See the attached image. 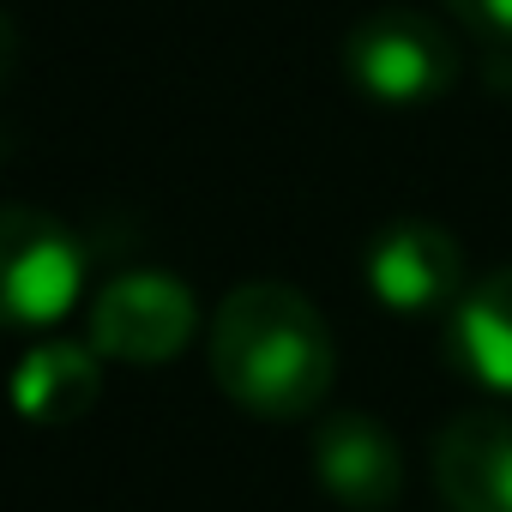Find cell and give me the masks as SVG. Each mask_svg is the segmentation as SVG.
<instances>
[{
    "instance_id": "ba28073f",
    "label": "cell",
    "mask_w": 512,
    "mask_h": 512,
    "mask_svg": "<svg viewBox=\"0 0 512 512\" xmlns=\"http://www.w3.org/2000/svg\"><path fill=\"white\" fill-rule=\"evenodd\" d=\"M446 362L470 386L512 398V266L458 296V308L446 314Z\"/></svg>"
},
{
    "instance_id": "30bf717a",
    "label": "cell",
    "mask_w": 512,
    "mask_h": 512,
    "mask_svg": "<svg viewBox=\"0 0 512 512\" xmlns=\"http://www.w3.org/2000/svg\"><path fill=\"white\" fill-rule=\"evenodd\" d=\"M446 13L476 37H494V43L512 37V0H446Z\"/></svg>"
},
{
    "instance_id": "3957f363",
    "label": "cell",
    "mask_w": 512,
    "mask_h": 512,
    "mask_svg": "<svg viewBox=\"0 0 512 512\" xmlns=\"http://www.w3.org/2000/svg\"><path fill=\"white\" fill-rule=\"evenodd\" d=\"M85 290V247L43 205H0V326L43 332Z\"/></svg>"
},
{
    "instance_id": "8992f818",
    "label": "cell",
    "mask_w": 512,
    "mask_h": 512,
    "mask_svg": "<svg viewBox=\"0 0 512 512\" xmlns=\"http://www.w3.org/2000/svg\"><path fill=\"white\" fill-rule=\"evenodd\" d=\"M314 482L350 512H386L404 488V452L368 410H338L314 428Z\"/></svg>"
},
{
    "instance_id": "52a82bcc",
    "label": "cell",
    "mask_w": 512,
    "mask_h": 512,
    "mask_svg": "<svg viewBox=\"0 0 512 512\" xmlns=\"http://www.w3.org/2000/svg\"><path fill=\"white\" fill-rule=\"evenodd\" d=\"M434 488L452 512H512V416H452L434 434Z\"/></svg>"
},
{
    "instance_id": "277c9868",
    "label": "cell",
    "mask_w": 512,
    "mask_h": 512,
    "mask_svg": "<svg viewBox=\"0 0 512 512\" xmlns=\"http://www.w3.org/2000/svg\"><path fill=\"white\" fill-rule=\"evenodd\" d=\"M199 332V302L169 272H121L91 302V350L109 362L157 368L181 356Z\"/></svg>"
},
{
    "instance_id": "6da1fadb",
    "label": "cell",
    "mask_w": 512,
    "mask_h": 512,
    "mask_svg": "<svg viewBox=\"0 0 512 512\" xmlns=\"http://www.w3.org/2000/svg\"><path fill=\"white\" fill-rule=\"evenodd\" d=\"M338 344L320 308L290 284H241L211 320V380L229 404L266 422L314 416L332 392Z\"/></svg>"
},
{
    "instance_id": "5b68a950",
    "label": "cell",
    "mask_w": 512,
    "mask_h": 512,
    "mask_svg": "<svg viewBox=\"0 0 512 512\" xmlns=\"http://www.w3.org/2000/svg\"><path fill=\"white\" fill-rule=\"evenodd\" d=\"M362 278L392 314H452L464 296V247L434 217H392L362 253Z\"/></svg>"
},
{
    "instance_id": "7a4b0ae2",
    "label": "cell",
    "mask_w": 512,
    "mask_h": 512,
    "mask_svg": "<svg viewBox=\"0 0 512 512\" xmlns=\"http://www.w3.org/2000/svg\"><path fill=\"white\" fill-rule=\"evenodd\" d=\"M458 43L416 7H374L344 31V73L374 103H434L458 85Z\"/></svg>"
},
{
    "instance_id": "9c48e42d",
    "label": "cell",
    "mask_w": 512,
    "mask_h": 512,
    "mask_svg": "<svg viewBox=\"0 0 512 512\" xmlns=\"http://www.w3.org/2000/svg\"><path fill=\"white\" fill-rule=\"evenodd\" d=\"M103 392V356L91 344H73V338H49V344H31L13 368V410L25 422H43V428H67L79 422Z\"/></svg>"
}]
</instances>
